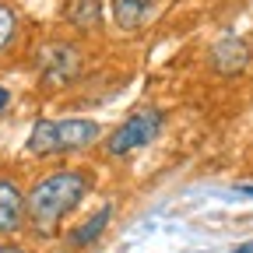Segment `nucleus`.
<instances>
[{
	"instance_id": "8",
	"label": "nucleus",
	"mask_w": 253,
	"mask_h": 253,
	"mask_svg": "<svg viewBox=\"0 0 253 253\" xmlns=\"http://www.w3.org/2000/svg\"><path fill=\"white\" fill-rule=\"evenodd\" d=\"M67 21L78 32H95L102 21V0H74L71 11H67Z\"/></svg>"
},
{
	"instance_id": "9",
	"label": "nucleus",
	"mask_w": 253,
	"mask_h": 253,
	"mask_svg": "<svg viewBox=\"0 0 253 253\" xmlns=\"http://www.w3.org/2000/svg\"><path fill=\"white\" fill-rule=\"evenodd\" d=\"M109 211L113 208H99L91 214V221H84V225H78L71 236H67V246H74V250H81V246H88V243H95L102 236V229L109 225Z\"/></svg>"
},
{
	"instance_id": "1",
	"label": "nucleus",
	"mask_w": 253,
	"mask_h": 253,
	"mask_svg": "<svg viewBox=\"0 0 253 253\" xmlns=\"http://www.w3.org/2000/svg\"><path fill=\"white\" fill-rule=\"evenodd\" d=\"M88 190V172L81 169H56L42 176L36 186L25 194V214L39 225H53L63 214H71Z\"/></svg>"
},
{
	"instance_id": "5",
	"label": "nucleus",
	"mask_w": 253,
	"mask_h": 253,
	"mask_svg": "<svg viewBox=\"0 0 253 253\" xmlns=\"http://www.w3.org/2000/svg\"><path fill=\"white\" fill-rule=\"evenodd\" d=\"M25 221V194L11 176H0V236L18 232Z\"/></svg>"
},
{
	"instance_id": "7",
	"label": "nucleus",
	"mask_w": 253,
	"mask_h": 253,
	"mask_svg": "<svg viewBox=\"0 0 253 253\" xmlns=\"http://www.w3.org/2000/svg\"><path fill=\"white\" fill-rule=\"evenodd\" d=\"M155 7H158V0H113V18H116L120 28L137 32L151 21Z\"/></svg>"
},
{
	"instance_id": "10",
	"label": "nucleus",
	"mask_w": 253,
	"mask_h": 253,
	"mask_svg": "<svg viewBox=\"0 0 253 253\" xmlns=\"http://www.w3.org/2000/svg\"><path fill=\"white\" fill-rule=\"evenodd\" d=\"M14 36H18V14H14L11 4H4V0H0V53L11 49Z\"/></svg>"
},
{
	"instance_id": "3",
	"label": "nucleus",
	"mask_w": 253,
	"mask_h": 253,
	"mask_svg": "<svg viewBox=\"0 0 253 253\" xmlns=\"http://www.w3.org/2000/svg\"><path fill=\"white\" fill-rule=\"evenodd\" d=\"M162 123H166V116L158 113V109H137V113H130L116 130L109 134V141H106V151L109 155H126V151H137V148H144V144H151L155 137H158V130H162Z\"/></svg>"
},
{
	"instance_id": "13",
	"label": "nucleus",
	"mask_w": 253,
	"mask_h": 253,
	"mask_svg": "<svg viewBox=\"0 0 253 253\" xmlns=\"http://www.w3.org/2000/svg\"><path fill=\"white\" fill-rule=\"evenodd\" d=\"M236 253H253V243H250V246H239Z\"/></svg>"
},
{
	"instance_id": "12",
	"label": "nucleus",
	"mask_w": 253,
	"mask_h": 253,
	"mask_svg": "<svg viewBox=\"0 0 253 253\" xmlns=\"http://www.w3.org/2000/svg\"><path fill=\"white\" fill-rule=\"evenodd\" d=\"M0 253H28V250H21V246H0Z\"/></svg>"
},
{
	"instance_id": "2",
	"label": "nucleus",
	"mask_w": 253,
	"mask_h": 253,
	"mask_svg": "<svg viewBox=\"0 0 253 253\" xmlns=\"http://www.w3.org/2000/svg\"><path fill=\"white\" fill-rule=\"evenodd\" d=\"M99 123L95 120H39L28 137V155L49 158L60 151H78L99 141Z\"/></svg>"
},
{
	"instance_id": "4",
	"label": "nucleus",
	"mask_w": 253,
	"mask_h": 253,
	"mask_svg": "<svg viewBox=\"0 0 253 253\" xmlns=\"http://www.w3.org/2000/svg\"><path fill=\"white\" fill-rule=\"evenodd\" d=\"M39 78H42V84H49V88H63V84H71L78 74H81V53H78V46H71V42H46L42 49H39Z\"/></svg>"
},
{
	"instance_id": "11",
	"label": "nucleus",
	"mask_w": 253,
	"mask_h": 253,
	"mask_svg": "<svg viewBox=\"0 0 253 253\" xmlns=\"http://www.w3.org/2000/svg\"><path fill=\"white\" fill-rule=\"evenodd\" d=\"M7 106H11V91H7L4 84H0V113H4Z\"/></svg>"
},
{
	"instance_id": "6",
	"label": "nucleus",
	"mask_w": 253,
	"mask_h": 253,
	"mask_svg": "<svg viewBox=\"0 0 253 253\" xmlns=\"http://www.w3.org/2000/svg\"><path fill=\"white\" fill-rule=\"evenodd\" d=\"M250 63V46L236 36H225V39H218L214 49H211V67L218 74H239L243 67Z\"/></svg>"
}]
</instances>
